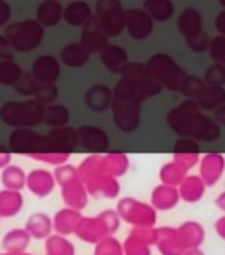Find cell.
Here are the masks:
<instances>
[{
	"mask_svg": "<svg viewBox=\"0 0 225 255\" xmlns=\"http://www.w3.org/2000/svg\"><path fill=\"white\" fill-rule=\"evenodd\" d=\"M28 157L34 158V160L51 164V165H60L69 160L71 153H67V151H42V153H32V155H28Z\"/></svg>",
	"mask_w": 225,
	"mask_h": 255,
	"instance_id": "obj_44",
	"label": "cell"
},
{
	"mask_svg": "<svg viewBox=\"0 0 225 255\" xmlns=\"http://www.w3.org/2000/svg\"><path fill=\"white\" fill-rule=\"evenodd\" d=\"M206 88L208 87L204 85L203 79L194 78V76H192V78H187V76H185L183 83H181V87H180V92H183V94L190 99H197Z\"/></svg>",
	"mask_w": 225,
	"mask_h": 255,
	"instance_id": "obj_43",
	"label": "cell"
},
{
	"mask_svg": "<svg viewBox=\"0 0 225 255\" xmlns=\"http://www.w3.org/2000/svg\"><path fill=\"white\" fill-rule=\"evenodd\" d=\"M94 255H125L123 243H120L112 234H108V236H104L101 241L95 243Z\"/></svg>",
	"mask_w": 225,
	"mask_h": 255,
	"instance_id": "obj_40",
	"label": "cell"
},
{
	"mask_svg": "<svg viewBox=\"0 0 225 255\" xmlns=\"http://www.w3.org/2000/svg\"><path fill=\"white\" fill-rule=\"evenodd\" d=\"M21 74V69L12 60H4L0 64V83H4V85H16Z\"/></svg>",
	"mask_w": 225,
	"mask_h": 255,
	"instance_id": "obj_42",
	"label": "cell"
},
{
	"mask_svg": "<svg viewBox=\"0 0 225 255\" xmlns=\"http://www.w3.org/2000/svg\"><path fill=\"white\" fill-rule=\"evenodd\" d=\"M215 231H217V234L222 238V240L225 241V215L224 217H220L217 222H215Z\"/></svg>",
	"mask_w": 225,
	"mask_h": 255,
	"instance_id": "obj_54",
	"label": "cell"
},
{
	"mask_svg": "<svg viewBox=\"0 0 225 255\" xmlns=\"http://www.w3.org/2000/svg\"><path fill=\"white\" fill-rule=\"evenodd\" d=\"M60 74V65L53 56H41L32 67V76L41 83H53Z\"/></svg>",
	"mask_w": 225,
	"mask_h": 255,
	"instance_id": "obj_27",
	"label": "cell"
},
{
	"mask_svg": "<svg viewBox=\"0 0 225 255\" xmlns=\"http://www.w3.org/2000/svg\"><path fill=\"white\" fill-rule=\"evenodd\" d=\"M44 122L53 128L65 127L69 122V111L64 106H49L44 111Z\"/></svg>",
	"mask_w": 225,
	"mask_h": 255,
	"instance_id": "obj_41",
	"label": "cell"
},
{
	"mask_svg": "<svg viewBox=\"0 0 225 255\" xmlns=\"http://www.w3.org/2000/svg\"><path fill=\"white\" fill-rule=\"evenodd\" d=\"M81 211L74 210V208H64L53 218V229L56 231V234H62V236H71L76 233V227H78V222L81 218Z\"/></svg>",
	"mask_w": 225,
	"mask_h": 255,
	"instance_id": "obj_22",
	"label": "cell"
},
{
	"mask_svg": "<svg viewBox=\"0 0 225 255\" xmlns=\"http://www.w3.org/2000/svg\"><path fill=\"white\" fill-rule=\"evenodd\" d=\"M215 25H217V28L222 32V34H224V37H225V12H222V14L217 16V21H215Z\"/></svg>",
	"mask_w": 225,
	"mask_h": 255,
	"instance_id": "obj_55",
	"label": "cell"
},
{
	"mask_svg": "<svg viewBox=\"0 0 225 255\" xmlns=\"http://www.w3.org/2000/svg\"><path fill=\"white\" fill-rule=\"evenodd\" d=\"M30 234L26 233V229H12L2 240V248L5 254L12 255H21L26 252L28 245H30Z\"/></svg>",
	"mask_w": 225,
	"mask_h": 255,
	"instance_id": "obj_26",
	"label": "cell"
},
{
	"mask_svg": "<svg viewBox=\"0 0 225 255\" xmlns=\"http://www.w3.org/2000/svg\"><path fill=\"white\" fill-rule=\"evenodd\" d=\"M116 213L120 220L127 222L132 227H155L157 225V210L151 204L141 203L132 197H125L118 203Z\"/></svg>",
	"mask_w": 225,
	"mask_h": 255,
	"instance_id": "obj_4",
	"label": "cell"
},
{
	"mask_svg": "<svg viewBox=\"0 0 225 255\" xmlns=\"http://www.w3.org/2000/svg\"><path fill=\"white\" fill-rule=\"evenodd\" d=\"M217 206L220 208L222 211H225V192H224V194L218 195V199H217Z\"/></svg>",
	"mask_w": 225,
	"mask_h": 255,
	"instance_id": "obj_58",
	"label": "cell"
},
{
	"mask_svg": "<svg viewBox=\"0 0 225 255\" xmlns=\"http://www.w3.org/2000/svg\"><path fill=\"white\" fill-rule=\"evenodd\" d=\"M81 44L88 53H101L102 49L108 48V35L102 32L101 25H99L97 18H90L85 23V30L81 35Z\"/></svg>",
	"mask_w": 225,
	"mask_h": 255,
	"instance_id": "obj_12",
	"label": "cell"
},
{
	"mask_svg": "<svg viewBox=\"0 0 225 255\" xmlns=\"http://www.w3.org/2000/svg\"><path fill=\"white\" fill-rule=\"evenodd\" d=\"M88 55L90 53L83 48V44L79 42V44H69L67 48L62 49L60 58L64 64L71 65V67H81L83 64H87Z\"/></svg>",
	"mask_w": 225,
	"mask_h": 255,
	"instance_id": "obj_36",
	"label": "cell"
},
{
	"mask_svg": "<svg viewBox=\"0 0 225 255\" xmlns=\"http://www.w3.org/2000/svg\"><path fill=\"white\" fill-rule=\"evenodd\" d=\"M210 53L217 64L225 65V37H217L210 42Z\"/></svg>",
	"mask_w": 225,
	"mask_h": 255,
	"instance_id": "obj_48",
	"label": "cell"
},
{
	"mask_svg": "<svg viewBox=\"0 0 225 255\" xmlns=\"http://www.w3.org/2000/svg\"><path fill=\"white\" fill-rule=\"evenodd\" d=\"M181 201L178 187H169V185H158L151 192V206L157 211H167L173 210L174 206H178V203Z\"/></svg>",
	"mask_w": 225,
	"mask_h": 255,
	"instance_id": "obj_18",
	"label": "cell"
},
{
	"mask_svg": "<svg viewBox=\"0 0 225 255\" xmlns=\"http://www.w3.org/2000/svg\"><path fill=\"white\" fill-rule=\"evenodd\" d=\"M0 180H2V185L4 188H9V190H19L26 185V174L21 167L18 165H5L2 169V174H0Z\"/></svg>",
	"mask_w": 225,
	"mask_h": 255,
	"instance_id": "obj_34",
	"label": "cell"
},
{
	"mask_svg": "<svg viewBox=\"0 0 225 255\" xmlns=\"http://www.w3.org/2000/svg\"><path fill=\"white\" fill-rule=\"evenodd\" d=\"M178 26H180L181 34L187 39L201 34V28H203L201 12L197 9H187V11H183L180 16V21H178Z\"/></svg>",
	"mask_w": 225,
	"mask_h": 255,
	"instance_id": "obj_29",
	"label": "cell"
},
{
	"mask_svg": "<svg viewBox=\"0 0 225 255\" xmlns=\"http://www.w3.org/2000/svg\"><path fill=\"white\" fill-rule=\"evenodd\" d=\"M144 9L150 14V18H155L158 21H165L173 16V4L169 0H146Z\"/></svg>",
	"mask_w": 225,
	"mask_h": 255,
	"instance_id": "obj_38",
	"label": "cell"
},
{
	"mask_svg": "<svg viewBox=\"0 0 225 255\" xmlns=\"http://www.w3.org/2000/svg\"><path fill=\"white\" fill-rule=\"evenodd\" d=\"M158 227H132L123 241L125 255H151V247L157 245Z\"/></svg>",
	"mask_w": 225,
	"mask_h": 255,
	"instance_id": "obj_9",
	"label": "cell"
},
{
	"mask_svg": "<svg viewBox=\"0 0 225 255\" xmlns=\"http://www.w3.org/2000/svg\"><path fill=\"white\" fill-rule=\"evenodd\" d=\"M206 83L210 87H222L225 83V65H213L206 72Z\"/></svg>",
	"mask_w": 225,
	"mask_h": 255,
	"instance_id": "obj_46",
	"label": "cell"
},
{
	"mask_svg": "<svg viewBox=\"0 0 225 255\" xmlns=\"http://www.w3.org/2000/svg\"><path fill=\"white\" fill-rule=\"evenodd\" d=\"M53 176H55L56 183L64 185L67 183V181L74 180V178H78V167H74V165H69V164H60V165H56L55 169V173H53Z\"/></svg>",
	"mask_w": 225,
	"mask_h": 255,
	"instance_id": "obj_45",
	"label": "cell"
},
{
	"mask_svg": "<svg viewBox=\"0 0 225 255\" xmlns=\"http://www.w3.org/2000/svg\"><path fill=\"white\" fill-rule=\"evenodd\" d=\"M176 233L187 250L188 248H201V245L204 243V236H206L204 227L195 220L183 222L176 229Z\"/></svg>",
	"mask_w": 225,
	"mask_h": 255,
	"instance_id": "obj_21",
	"label": "cell"
},
{
	"mask_svg": "<svg viewBox=\"0 0 225 255\" xmlns=\"http://www.w3.org/2000/svg\"><path fill=\"white\" fill-rule=\"evenodd\" d=\"M9 14H11V9H9V5L0 0V25H4V23L7 21Z\"/></svg>",
	"mask_w": 225,
	"mask_h": 255,
	"instance_id": "obj_53",
	"label": "cell"
},
{
	"mask_svg": "<svg viewBox=\"0 0 225 255\" xmlns=\"http://www.w3.org/2000/svg\"><path fill=\"white\" fill-rule=\"evenodd\" d=\"M125 28L134 39H144L151 34L153 21L150 14L143 9H132L125 12Z\"/></svg>",
	"mask_w": 225,
	"mask_h": 255,
	"instance_id": "obj_11",
	"label": "cell"
},
{
	"mask_svg": "<svg viewBox=\"0 0 225 255\" xmlns=\"http://www.w3.org/2000/svg\"><path fill=\"white\" fill-rule=\"evenodd\" d=\"M150 74L157 79L158 83H164L165 87L171 90H180L181 83L185 79V74L167 55H157L150 60V64L146 65Z\"/></svg>",
	"mask_w": 225,
	"mask_h": 255,
	"instance_id": "obj_8",
	"label": "cell"
},
{
	"mask_svg": "<svg viewBox=\"0 0 225 255\" xmlns=\"http://www.w3.org/2000/svg\"><path fill=\"white\" fill-rule=\"evenodd\" d=\"M111 92L108 90L102 85H97V87H92L90 90L87 92V106L92 109V111H106V109L111 106Z\"/></svg>",
	"mask_w": 225,
	"mask_h": 255,
	"instance_id": "obj_31",
	"label": "cell"
},
{
	"mask_svg": "<svg viewBox=\"0 0 225 255\" xmlns=\"http://www.w3.org/2000/svg\"><path fill=\"white\" fill-rule=\"evenodd\" d=\"M114 101H112V111H114V124L123 132H132L139 125V109L143 102V95L139 94L130 81L121 79L114 90Z\"/></svg>",
	"mask_w": 225,
	"mask_h": 255,
	"instance_id": "obj_2",
	"label": "cell"
},
{
	"mask_svg": "<svg viewBox=\"0 0 225 255\" xmlns=\"http://www.w3.org/2000/svg\"><path fill=\"white\" fill-rule=\"evenodd\" d=\"M56 95H58V92H56V87L53 83H41L35 88V97L39 102H53Z\"/></svg>",
	"mask_w": 225,
	"mask_h": 255,
	"instance_id": "obj_47",
	"label": "cell"
},
{
	"mask_svg": "<svg viewBox=\"0 0 225 255\" xmlns=\"http://www.w3.org/2000/svg\"><path fill=\"white\" fill-rule=\"evenodd\" d=\"M62 5L55 0H46L44 4L39 5L37 9V19L46 26H51V25H56V23L60 21L62 18Z\"/></svg>",
	"mask_w": 225,
	"mask_h": 255,
	"instance_id": "obj_35",
	"label": "cell"
},
{
	"mask_svg": "<svg viewBox=\"0 0 225 255\" xmlns=\"http://www.w3.org/2000/svg\"><path fill=\"white\" fill-rule=\"evenodd\" d=\"M220 4H222V5H225V0H220Z\"/></svg>",
	"mask_w": 225,
	"mask_h": 255,
	"instance_id": "obj_60",
	"label": "cell"
},
{
	"mask_svg": "<svg viewBox=\"0 0 225 255\" xmlns=\"http://www.w3.org/2000/svg\"><path fill=\"white\" fill-rule=\"evenodd\" d=\"M62 16H64L65 21L71 23V25L81 26L92 18V12H90V7H88L85 2L76 0V2H72V4H69L67 7H65V11L62 12Z\"/></svg>",
	"mask_w": 225,
	"mask_h": 255,
	"instance_id": "obj_32",
	"label": "cell"
},
{
	"mask_svg": "<svg viewBox=\"0 0 225 255\" xmlns=\"http://www.w3.org/2000/svg\"><path fill=\"white\" fill-rule=\"evenodd\" d=\"M178 192H180L181 201L185 203H199L206 192V183L201 176H185L183 181L178 185Z\"/></svg>",
	"mask_w": 225,
	"mask_h": 255,
	"instance_id": "obj_23",
	"label": "cell"
},
{
	"mask_svg": "<svg viewBox=\"0 0 225 255\" xmlns=\"http://www.w3.org/2000/svg\"><path fill=\"white\" fill-rule=\"evenodd\" d=\"M217 118H218V122H222V124L225 125V106L217 111Z\"/></svg>",
	"mask_w": 225,
	"mask_h": 255,
	"instance_id": "obj_59",
	"label": "cell"
},
{
	"mask_svg": "<svg viewBox=\"0 0 225 255\" xmlns=\"http://www.w3.org/2000/svg\"><path fill=\"white\" fill-rule=\"evenodd\" d=\"M12 46L7 37H0V60H12Z\"/></svg>",
	"mask_w": 225,
	"mask_h": 255,
	"instance_id": "obj_52",
	"label": "cell"
},
{
	"mask_svg": "<svg viewBox=\"0 0 225 255\" xmlns=\"http://www.w3.org/2000/svg\"><path fill=\"white\" fill-rule=\"evenodd\" d=\"M197 104L199 108H204V109H217L220 104L225 102V92L222 87H210L203 92V94L197 97Z\"/></svg>",
	"mask_w": 225,
	"mask_h": 255,
	"instance_id": "obj_39",
	"label": "cell"
},
{
	"mask_svg": "<svg viewBox=\"0 0 225 255\" xmlns=\"http://www.w3.org/2000/svg\"><path fill=\"white\" fill-rule=\"evenodd\" d=\"M9 164H11V153L9 151H0V169H4Z\"/></svg>",
	"mask_w": 225,
	"mask_h": 255,
	"instance_id": "obj_56",
	"label": "cell"
},
{
	"mask_svg": "<svg viewBox=\"0 0 225 255\" xmlns=\"http://www.w3.org/2000/svg\"><path fill=\"white\" fill-rule=\"evenodd\" d=\"M183 255H206L201 248H188V250L183 252Z\"/></svg>",
	"mask_w": 225,
	"mask_h": 255,
	"instance_id": "obj_57",
	"label": "cell"
},
{
	"mask_svg": "<svg viewBox=\"0 0 225 255\" xmlns=\"http://www.w3.org/2000/svg\"><path fill=\"white\" fill-rule=\"evenodd\" d=\"M44 241H46L44 243L46 255H76L74 245L67 240V236H62V234H49Z\"/></svg>",
	"mask_w": 225,
	"mask_h": 255,
	"instance_id": "obj_33",
	"label": "cell"
},
{
	"mask_svg": "<svg viewBox=\"0 0 225 255\" xmlns=\"http://www.w3.org/2000/svg\"><path fill=\"white\" fill-rule=\"evenodd\" d=\"M76 236L79 238L81 241L85 243H90L95 245L97 241H101L104 236H108V229H106V225L102 224L101 217H81L78 222V227H76Z\"/></svg>",
	"mask_w": 225,
	"mask_h": 255,
	"instance_id": "obj_10",
	"label": "cell"
},
{
	"mask_svg": "<svg viewBox=\"0 0 225 255\" xmlns=\"http://www.w3.org/2000/svg\"><path fill=\"white\" fill-rule=\"evenodd\" d=\"M169 127L174 132L199 141H215L220 137V127L211 118L204 117L195 101H185L169 113Z\"/></svg>",
	"mask_w": 225,
	"mask_h": 255,
	"instance_id": "obj_1",
	"label": "cell"
},
{
	"mask_svg": "<svg viewBox=\"0 0 225 255\" xmlns=\"http://www.w3.org/2000/svg\"><path fill=\"white\" fill-rule=\"evenodd\" d=\"M2 255H12V254H2Z\"/></svg>",
	"mask_w": 225,
	"mask_h": 255,
	"instance_id": "obj_61",
	"label": "cell"
},
{
	"mask_svg": "<svg viewBox=\"0 0 225 255\" xmlns=\"http://www.w3.org/2000/svg\"><path fill=\"white\" fill-rule=\"evenodd\" d=\"M95 18L108 37L118 35L125 28V11L120 0H99Z\"/></svg>",
	"mask_w": 225,
	"mask_h": 255,
	"instance_id": "obj_7",
	"label": "cell"
},
{
	"mask_svg": "<svg viewBox=\"0 0 225 255\" xmlns=\"http://www.w3.org/2000/svg\"><path fill=\"white\" fill-rule=\"evenodd\" d=\"M102 64L109 69L111 72H121L127 65V53L118 46H108L101 51Z\"/></svg>",
	"mask_w": 225,
	"mask_h": 255,
	"instance_id": "obj_30",
	"label": "cell"
},
{
	"mask_svg": "<svg viewBox=\"0 0 225 255\" xmlns=\"http://www.w3.org/2000/svg\"><path fill=\"white\" fill-rule=\"evenodd\" d=\"M21 255H28V254H26V252H25V254H21Z\"/></svg>",
	"mask_w": 225,
	"mask_h": 255,
	"instance_id": "obj_62",
	"label": "cell"
},
{
	"mask_svg": "<svg viewBox=\"0 0 225 255\" xmlns=\"http://www.w3.org/2000/svg\"><path fill=\"white\" fill-rule=\"evenodd\" d=\"M185 176H187V169H183L174 160L164 164L160 169V181L164 185H169V187H178Z\"/></svg>",
	"mask_w": 225,
	"mask_h": 255,
	"instance_id": "obj_37",
	"label": "cell"
},
{
	"mask_svg": "<svg viewBox=\"0 0 225 255\" xmlns=\"http://www.w3.org/2000/svg\"><path fill=\"white\" fill-rule=\"evenodd\" d=\"M26 233L30 234V238L35 240H46L49 234H53V218H49L46 213H34L26 218L25 224Z\"/></svg>",
	"mask_w": 225,
	"mask_h": 255,
	"instance_id": "obj_25",
	"label": "cell"
},
{
	"mask_svg": "<svg viewBox=\"0 0 225 255\" xmlns=\"http://www.w3.org/2000/svg\"><path fill=\"white\" fill-rule=\"evenodd\" d=\"M157 248L162 255H183L187 250L174 227H158Z\"/></svg>",
	"mask_w": 225,
	"mask_h": 255,
	"instance_id": "obj_19",
	"label": "cell"
},
{
	"mask_svg": "<svg viewBox=\"0 0 225 255\" xmlns=\"http://www.w3.org/2000/svg\"><path fill=\"white\" fill-rule=\"evenodd\" d=\"M28 190L37 197H46L49 195L56 187V180L53 173L46 171V169H35L30 174H26V185Z\"/></svg>",
	"mask_w": 225,
	"mask_h": 255,
	"instance_id": "obj_16",
	"label": "cell"
},
{
	"mask_svg": "<svg viewBox=\"0 0 225 255\" xmlns=\"http://www.w3.org/2000/svg\"><path fill=\"white\" fill-rule=\"evenodd\" d=\"M99 217H101L102 224L106 225V229H108L109 234H114V233H116L118 227H120V217H118L116 211H112V210L101 211V213H99Z\"/></svg>",
	"mask_w": 225,
	"mask_h": 255,
	"instance_id": "obj_49",
	"label": "cell"
},
{
	"mask_svg": "<svg viewBox=\"0 0 225 255\" xmlns=\"http://www.w3.org/2000/svg\"><path fill=\"white\" fill-rule=\"evenodd\" d=\"M85 187H87V190H88V195H94V197L114 199V197L120 194L118 178L106 176V174H101V176L87 181V183H85Z\"/></svg>",
	"mask_w": 225,
	"mask_h": 255,
	"instance_id": "obj_17",
	"label": "cell"
},
{
	"mask_svg": "<svg viewBox=\"0 0 225 255\" xmlns=\"http://www.w3.org/2000/svg\"><path fill=\"white\" fill-rule=\"evenodd\" d=\"M187 42H188V48H192L194 51H204V49L210 46L208 44V37L203 34V32L197 34V35H194V37H188Z\"/></svg>",
	"mask_w": 225,
	"mask_h": 255,
	"instance_id": "obj_51",
	"label": "cell"
},
{
	"mask_svg": "<svg viewBox=\"0 0 225 255\" xmlns=\"http://www.w3.org/2000/svg\"><path fill=\"white\" fill-rule=\"evenodd\" d=\"M44 106L41 102H9L0 109L2 122L14 128H30L44 122Z\"/></svg>",
	"mask_w": 225,
	"mask_h": 255,
	"instance_id": "obj_3",
	"label": "cell"
},
{
	"mask_svg": "<svg viewBox=\"0 0 225 255\" xmlns=\"http://www.w3.org/2000/svg\"><path fill=\"white\" fill-rule=\"evenodd\" d=\"M199 176L203 178V181L206 183V187L215 185L222 178L225 171V158L222 153H208L201 158L199 165Z\"/></svg>",
	"mask_w": 225,
	"mask_h": 255,
	"instance_id": "obj_14",
	"label": "cell"
},
{
	"mask_svg": "<svg viewBox=\"0 0 225 255\" xmlns=\"http://www.w3.org/2000/svg\"><path fill=\"white\" fill-rule=\"evenodd\" d=\"M23 195L19 190H0V218H12L21 211Z\"/></svg>",
	"mask_w": 225,
	"mask_h": 255,
	"instance_id": "obj_28",
	"label": "cell"
},
{
	"mask_svg": "<svg viewBox=\"0 0 225 255\" xmlns=\"http://www.w3.org/2000/svg\"><path fill=\"white\" fill-rule=\"evenodd\" d=\"M128 165V157L125 153H106L101 155V171L106 176L120 178L127 173Z\"/></svg>",
	"mask_w": 225,
	"mask_h": 255,
	"instance_id": "obj_24",
	"label": "cell"
},
{
	"mask_svg": "<svg viewBox=\"0 0 225 255\" xmlns=\"http://www.w3.org/2000/svg\"><path fill=\"white\" fill-rule=\"evenodd\" d=\"M174 162L181 165L183 169H192L197 162H199V144L195 143L194 139H181L178 141L176 148H174Z\"/></svg>",
	"mask_w": 225,
	"mask_h": 255,
	"instance_id": "obj_20",
	"label": "cell"
},
{
	"mask_svg": "<svg viewBox=\"0 0 225 255\" xmlns=\"http://www.w3.org/2000/svg\"><path fill=\"white\" fill-rule=\"evenodd\" d=\"M34 76L30 74H21V78L18 79V83H16L14 87L16 90L19 92V94L23 95H34L35 94V88H37V83L34 81Z\"/></svg>",
	"mask_w": 225,
	"mask_h": 255,
	"instance_id": "obj_50",
	"label": "cell"
},
{
	"mask_svg": "<svg viewBox=\"0 0 225 255\" xmlns=\"http://www.w3.org/2000/svg\"><path fill=\"white\" fill-rule=\"evenodd\" d=\"M9 146L14 151L25 155L42 153V151H55L49 135H41L30 128H16L9 137Z\"/></svg>",
	"mask_w": 225,
	"mask_h": 255,
	"instance_id": "obj_6",
	"label": "cell"
},
{
	"mask_svg": "<svg viewBox=\"0 0 225 255\" xmlns=\"http://www.w3.org/2000/svg\"><path fill=\"white\" fill-rule=\"evenodd\" d=\"M78 141L85 150L92 151V153H101L108 148V134L104 130L97 127H90V125H85V127L78 128Z\"/></svg>",
	"mask_w": 225,
	"mask_h": 255,
	"instance_id": "obj_13",
	"label": "cell"
},
{
	"mask_svg": "<svg viewBox=\"0 0 225 255\" xmlns=\"http://www.w3.org/2000/svg\"><path fill=\"white\" fill-rule=\"evenodd\" d=\"M62 197H64L65 204L69 208L81 211L83 208H87L88 204V190L85 187V183L81 181V178H74V180L67 181L62 185Z\"/></svg>",
	"mask_w": 225,
	"mask_h": 255,
	"instance_id": "obj_15",
	"label": "cell"
},
{
	"mask_svg": "<svg viewBox=\"0 0 225 255\" xmlns=\"http://www.w3.org/2000/svg\"><path fill=\"white\" fill-rule=\"evenodd\" d=\"M5 37L11 42V46L18 51H30L37 48L42 41V26L39 21L28 19V21L14 23L7 26Z\"/></svg>",
	"mask_w": 225,
	"mask_h": 255,
	"instance_id": "obj_5",
	"label": "cell"
}]
</instances>
